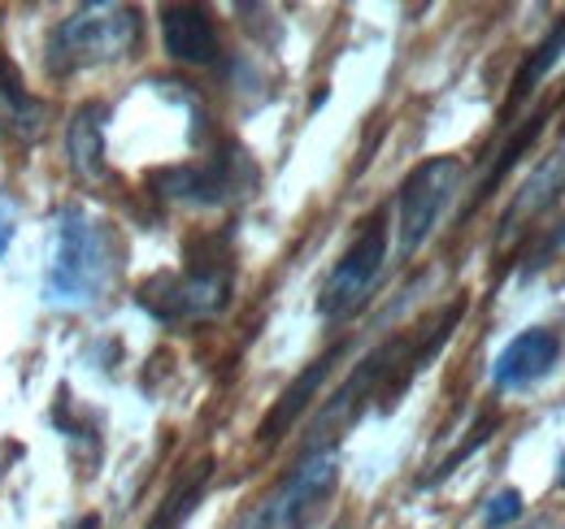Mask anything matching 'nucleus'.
I'll return each instance as SVG.
<instances>
[{"label": "nucleus", "instance_id": "1", "mask_svg": "<svg viewBox=\"0 0 565 529\" xmlns=\"http://www.w3.org/2000/svg\"><path fill=\"white\" fill-rule=\"evenodd\" d=\"M118 269H122V244L114 226L87 213L83 204H66L53 230V261L44 278L49 300L87 309L100 295H109V287L118 282Z\"/></svg>", "mask_w": 565, "mask_h": 529}, {"label": "nucleus", "instance_id": "2", "mask_svg": "<svg viewBox=\"0 0 565 529\" xmlns=\"http://www.w3.org/2000/svg\"><path fill=\"white\" fill-rule=\"evenodd\" d=\"M140 9L131 4H83L49 40V74L66 78L78 69L122 62L140 48Z\"/></svg>", "mask_w": 565, "mask_h": 529}, {"label": "nucleus", "instance_id": "3", "mask_svg": "<svg viewBox=\"0 0 565 529\" xmlns=\"http://www.w3.org/2000/svg\"><path fill=\"white\" fill-rule=\"evenodd\" d=\"M140 304L166 326L217 317L231 304V257L226 252H205V257L188 252L183 273H157L143 282Z\"/></svg>", "mask_w": 565, "mask_h": 529}, {"label": "nucleus", "instance_id": "4", "mask_svg": "<svg viewBox=\"0 0 565 529\" xmlns=\"http://www.w3.org/2000/svg\"><path fill=\"white\" fill-rule=\"evenodd\" d=\"M461 179H466V165L457 156H430L401 183V196H396V257L401 261H409L435 235Z\"/></svg>", "mask_w": 565, "mask_h": 529}, {"label": "nucleus", "instance_id": "5", "mask_svg": "<svg viewBox=\"0 0 565 529\" xmlns=\"http://www.w3.org/2000/svg\"><path fill=\"white\" fill-rule=\"evenodd\" d=\"M383 261H387V217L379 213L356 230V239L344 248V257L327 273L322 295H318V313L327 322H349L353 313H361L379 273H383Z\"/></svg>", "mask_w": 565, "mask_h": 529}, {"label": "nucleus", "instance_id": "6", "mask_svg": "<svg viewBox=\"0 0 565 529\" xmlns=\"http://www.w3.org/2000/svg\"><path fill=\"white\" fill-rule=\"evenodd\" d=\"M340 482V452L335 447H318L296 464L279 486L257 504L262 529H309L318 517V508L335 495Z\"/></svg>", "mask_w": 565, "mask_h": 529}, {"label": "nucleus", "instance_id": "7", "mask_svg": "<svg viewBox=\"0 0 565 529\" xmlns=\"http://www.w3.org/2000/svg\"><path fill=\"white\" fill-rule=\"evenodd\" d=\"M248 183H253V170L244 152H222V156H210L205 165H174V170L152 174L157 196L174 199V204H196V208H213V204L244 196Z\"/></svg>", "mask_w": 565, "mask_h": 529}, {"label": "nucleus", "instance_id": "8", "mask_svg": "<svg viewBox=\"0 0 565 529\" xmlns=\"http://www.w3.org/2000/svg\"><path fill=\"white\" fill-rule=\"evenodd\" d=\"M562 360V331L553 326H531L513 334L492 360V387L495 391H526L540 378H548Z\"/></svg>", "mask_w": 565, "mask_h": 529}, {"label": "nucleus", "instance_id": "9", "mask_svg": "<svg viewBox=\"0 0 565 529\" xmlns=\"http://www.w3.org/2000/svg\"><path fill=\"white\" fill-rule=\"evenodd\" d=\"M161 44H166L170 62H179V66H213L222 53L217 26H213L210 9H201V4H166L161 9Z\"/></svg>", "mask_w": 565, "mask_h": 529}, {"label": "nucleus", "instance_id": "10", "mask_svg": "<svg viewBox=\"0 0 565 529\" xmlns=\"http://www.w3.org/2000/svg\"><path fill=\"white\" fill-rule=\"evenodd\" d=\"M562 192H565V139L531 170V179L518 187V196H513L504 222H500V244H509L518 230H526V222L544 217L562 199Z\"/></svg>", "mask_w": 565, "mask_h": 529}, {"label": "nucleus", "instance_id": "11", "mask_svg": "<svg viewBox=\"0 0 565 529\" xmlns=\"http://www.w3.org/2000/svg\"><path fill=\"white\" fill-rule=\"evenodd\" d=\"M335 356H340V347H331V352H322L318 360H309L300 374H296V382L282 391L279 399H275V408L266 412V421H262V430H257V439L270 447V443H279L282 434L296 425V417L313 403V396H318V387L327 382V374H331V365H335Z\"/></svg>", "mask_w": 565, "mask_h": 529}, {"label": "nucleus", "instance_id": "12", "mask_svg": "<svg viewBox=\"0 0 565 529\" xmlns=\"http://www.w3.org/2000/svg\"><path fill=\"white\" fill-rule=\"evenodd\" d=\"M66 152H71L74 174L83 183H100L109 179V165H105V109L100 105H87L78 109L66 131Z\"/></svg>", "mask_w": 565, "mask_h": 529}, {"label": "nucleus", "instance_id": "13", "mask_svg": "<svg viewBox=\"0 0 565 529\" xmlns=\"http://www.w3.org/2000/svg\"><path fill=\"white\" fill-rule=\"evenodd\" d=\"M0 114L18 131V139H40L44 127H49V105L35 100L22 87V74L13 69V62H4V57H0Z\"/></svg>", "mask_w": 565, "mask_h": 529}, {"label": "nucleus", "instance_id": "14", "mask_svg": "<svg viewBox=\"0 0 565 529\" xmlns=\"http://www.w3.org/2000/svg\"><path fill=\"white\" fill-rule=\"evenodd\" d=\"M562 53H565V13L548 26V35L522 57V66H518V74H513V87H509V100H504V118L513 114V105H522V100L553 74V66L562 62Z\"/></svg>", "mask_w": 565, "mask_h": 529}, {"label": "nucleus", "instance_id": "15", "mask_svg": "<svg viewBox=\"0 0 565 529\" xmlns=\"http://www.w3.org/2000/svg\"><path fill=\"white\" fill-rule=\"evenodd\" d=\"M213 477V456L205 461H196L174 486H170V495H166V504L157 508V517L148 521V529H183L188 526V517L196 512V504L205 499V486H210Z\"/></svg>", "mask_w": 565, "mask_h": 529}, {"label": "nucleus", "instance_id": "16", "mask_svg": "<svg viewBox=\"0 0 565 529\" xmlns=\"http://www.w3.org/2000/svg\"><path fill=\"white\" fill-rule=\"evenodd\" d=\"M544 118H548V105H544L540 114H531V118L522 122V131H518L513 139H509V143H504V148H500V156L492 161V170H488V179H483V187H479V199L492 196V187L500 183V179H504V174H509V170H513V161H518V156H522V152L535 143V134L544 131ZM479 199H475V204H479Z\"/></svg>", "mask_w": 565, "mask_h": 529}, {"label": "nucleus", "instance_id": "17", "mask_svg": "<svg viewBox=\"0 0 565 529\" xmlns=\"http://www.w3.org/2000/svg\"><path fill=\"white\" fill-rule=\"evenodd\" d=\"M522 517V495L509 486V490H495L492 499H488V508H483V526L488 529H500L509 526V521H518Z\"/></svg>", "mask_w": 565, "mask_h": 529}, {"label": "nucleus", "instance_id": "18", "mask_svg": "<svg viewBox=\"0 0 565 529\" xmlns=\"http://www.w3.org/2000/svg\"><path fill=\"white\" fill-rule=\"evenodd\" d=\"M231 529H262V517H257V508H248V512H244V517H239V521H235Z\"/></svg>", "mask_w": 565, "mask_h": 529}, {"label": "nucleus", "instance_id": "19", "mask_svg": "<svg viewBox=\"0 0 565 529\" xmlns=\"http://www.w3.org/2000/svg\"><path fill=\"white\" fill-rule=\"evenodd\" d=\"M66 529H100V517H96V512H87V517H78V521H71Z\"/></svg>", "mask_w": 565, "mask_h": 529}, {"label": "nucleus", "instance_id": "20", "mask_svg": "<svg viewBox=\"0 0 565 529\" xmlns=\"http://www.w3.org/2000/svg\"><path fill=\"white\" fill-rule=\"evenodd\" d=\"M557 486L565 490V452H562V461H557Z\"/></svg>", "mask_w": 565, "mask_h": 529}, {"label": "nucleus", "instance_id": "21", "mask_svg": "<svg viewBox=\"0 0 565 529\" xmlns=\"http://www.w3.org/2000/svg\"><path fill=\"white\" fill-rule=\"evenodd\" d=\"M0 213H4V204H0ZM4 235H9V226L0 222V252H4Z\"/></svg>", "mask_w": 565, "mask_h": 529}, {"label": "nucleus", "instance_id": "22", "mask_svg": "<svg viewBox=\"0 0 565 529\" xmlns=\"http://www.w3.org/2000/svg\"><path fill=\"white\" fill-rule=\"evenodd\" d=\"M335 529H340V526H335Z\"/></svg>", "mask_w": 565, "mask_h": 529}]
</instances>
